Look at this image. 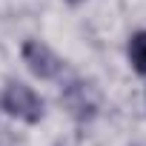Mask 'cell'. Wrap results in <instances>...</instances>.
I'll return each instance as SVG.
<instances>
[{"mask_svg":"<svg viewBox=\"0 0 146 146\" xmlns=\"http://www.w3.org/2000/svg\"><path fill=\"white\" fill-rule=\"evenodd\" d=\"M0 106H3L12 117H20V120H26V123H37V120L43 117V100H40V95H37L32 86L20 83V80H12V83L3 89Z\"/></svg>","mask_w":146,"mask_h":146,"instance_id":"cell-1","label":"cell"},{"mask_svg":"<svg viewBox=\"0 0 146 146\" xmlns=\"http://www.w3.org/2000/svg\"><path fill=\"white\" fill-rule=\"evenodd\" d=\"M60 100H63V106L69 109V115L75 117V120H80V123H86V120H92V117L98 115V92H95V86L86 83V80H72V83H66Z\"/></svg>","mask_w":146,"mask_h":146,"instance_id":"cell-2","label":"cell"},{"mask_svg":"<svg viewBox=\"0 0 146 146\" xmlns=\"http://www.w3.org/2000/svg\"><path fill=\"white\" fill-rule=\"evenodd\" d=\"M23 63L29 66V72L40 80H54L63 72V60L40 40H26L23 43Z\"/></svg>","mask_w":146,"mask_h":146,"instance_id":"cell-3","label":"cell"},{"mask_svg":"<svg viewBox=\"0 0 146 146\" xmlns=\"http://www.w3.org/2000/svg\"><path fill=\"white\" fill-rule=\"evenodd\" d=\"M129 60L137 75L146 78V32H135L129 37Z\"/></svg>","mask_w":146,"mask_h":146,"instance_id":"cell-4","label":"cell"}]
</instances>
